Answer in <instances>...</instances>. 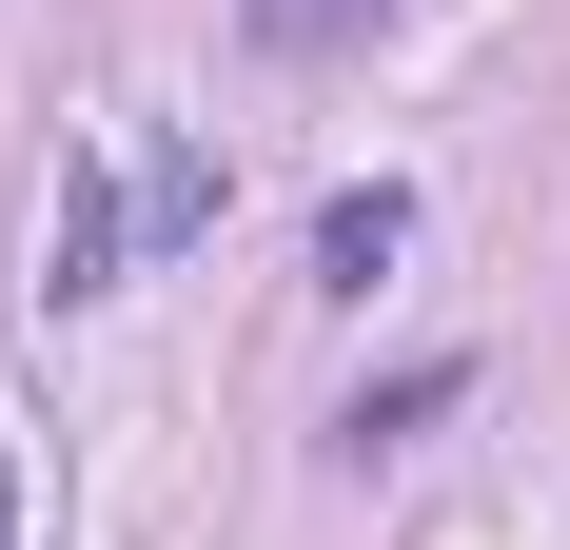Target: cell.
<instances>
[{
	"mask_svg": "<svg viewBox=\"0 0 570 550\" xmlns=\"http://www.w3.org/2000/svg\"><path fill=\"white\" fill-rule=\"evenodd\" d=\"M118 236H138V256L217 236V158H197V138H138V158H118Z\"/></svg>",
	"mask_w": 570,
	"mask_h": 550,
	"instance_id": "6da1fadb",
	"label": "cell"
},
{
	"mask_svg": "<svg viewBox=\"0 0 570 550\" xmlns=\"http://www.w3.org/2000/svg\"><path fill=\"white\" fill-rule=\"evenodd\" d=\"M40 275H59V295H118V275H138V236H118V177H99V158H59V217H40Z\"/></svg>",
	"mask_w": 570,
	"mask_h": 550,
	"instance_id": "7a4b0ae2",
	"label": "cell"
},
{
	"mask_svg": "<svg viewBox=\"0 0 570 550\" xmlns=\"http://www.w3.org/2000/svg\"><path fill=\"white\" fill-rule=\"evenodd\" d=\"M394 256H413V197H394V177H354L335 217H315V295H374Z\"/></svg>",
	"mask_w": 570,
	"mask_h": 550,
	"instance_id": "3957f363",
	"label": "cell"
},
{
	"mask_svg": "<svg viewBox=\"0 0 570 550\" xmlns=\"http://www.w3.org/2000/svg\"><path fill=\"white\" fill-rule=\"evenodd\" d=\"M354 20H394V0H256V40H276V59H335Z\"/></svg>",
	"mask_w": 570,
	"mask_h": 550,
	"instance_id": "277c9868",
	"label": "cell"
},
{
	"mask_svg": "<svg viewBox=\"0 0 570 550\" xmlns=\"http://www.w3.org/2000/svg\"><path fill=\"white\" fill-rule=\"evenodd\" d=\"M0 550H20V472H0Z\"/></svg>",
	"mask_w": 570,
	"mask_h": 550,
	"instance_id": "5b68a950",
	"label": "cell"
}]
</instances>
